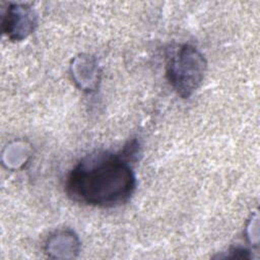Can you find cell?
Masks as SVG:
<instances>
[{
	"label": "cell",
	"instance_id": "6da1fadb",
	"mask_svg": "<svg viewBox=\"0 0 260 260\" xmlns=\"http://www.w3.org/2000/svg\"><path fill=\"white\" fill-rule=\"evenodd\" d=\"M65 186L68 196L76 202L113 207L131 197L136 179L124 158L104 151L82 158L67 176Z\"/></svg>",
	"mask_w": 260,
	"mask_h": 260
},
{
	"label": "cell",
	"instance_id": "7a4b0ae2",
	"mask_svg": "<svg viewBox=\"0 0 260 260\" xmlns=\"http://www.w3.org/2000/svg\"><path fill=\"white\" fill-rule=\"evenodd\" d=\"M204 56L190 45L180 46L169 57L167 77L183 99H188L200 86L206 71Z\"/></svg>",
	"mask_w": 260,
	"mask_h": 260
},
{
	"label": "cell",
	"instance_id": "3957f363",
	"mask_svg": "<svg viewBox=\"0 0 260 260\" xmlns=\"http://www.w3.org/2000/svg\"><path fill=\"white\" fill-rule=\"evenodd\" d=\"M37 25L35 11L20 4H12L6 11L3 20V30L13 41H21L31 34Z\"/></svg>",
	"mask_w": 260,
	"mask_h": 260
}]
</instances>
